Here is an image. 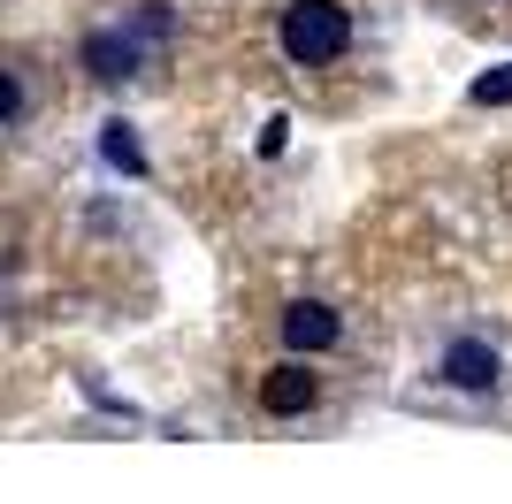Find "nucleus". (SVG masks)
<instances>
[{"label": "nucleus", "mask_w": 512, "mask_h": 504, "mask_svg": "<svg viewBox=\"0 0 512 504\" xmlns=\"http://www.w3.org/2000/svg\"><path fill=\"white\" fill-rule=\"evenodd\" d=\"M100 153H107V168L146 176V146H138V130H130V123H107V130H100Z\"/></svg>", "instance_id": "nucleus-6"}, {"label": "nucleus", "mask_w": 512, "mask_h": 504, "mask_svg": "<svg viewBox=\"0 0 512 504\" xmlns=\"http://www.w3.org/2000/svg\"><path fill=\"white\" fill-rule=\"evenodd\" d=\"M467 100H474V107H512V62H505V69H482Z\"/></svg>", "instance_id": "nucleus-7"}, {"label": "nucleus", "mask_w": 512, "mask_h": 504, "mask_svg": "<svg viewBox=\"0 0 512 504\" xmlns=\"http://www.w3.org/2000/svg\"><path fill=\"white\" fill-rule=\"evenodd\" d=\"M436 382H444V390H459V398H490L497 382H505V352H497L490 336L459 329V336H444V344H436Z\"/></svg>", "instance_id": "nucleus-2"}, {"label": "nucleus", "mask_w": 512, "mask_h": 504, "mask_svg": "<svg viewBox=\"0 0 512 504\" xmlns=\"http://www.w3.org/2000/svg\"><path fill=\"white\" fill-rule=\"evenodd\" d=\"M321 405V375H306V367H276V375H260V413L276 420H299Z\"/></svg>", "instance_id": "nucleus-5"}, {"label": "nucleus", "mask_w": 512, "mask_h": 504, "mask_svg": "<svg viewBox=\"0 0 512 504\" xmlns=\"http://www.w3.org/2000/svg\"><path fill=\"white\" fill-rule=\"evenodd\" d=\"M146 31H161V16H146ZM146 31H138V23H107V31H92V39H85V69L100 84L138 77V69H146Z\"/></svg>", "instance_id": "nucleus-3"}, {"label": "nucleus", "mask_w": 512, "mask_h": 504, "mask_svg": "<svg viewBox=\"0 0 512 504\" xmlns=\"http://www.w3.org/2000/svg\"><path fill=\"white\" fill-rule=\"evenodd\" d=\"M276 46L291 69H329L352 54V8L344 0H283L276 16Z\"/></svg>", "instance_id": "nucleus-1"}, {"label": "nucleus", "mask_w": 512, "mask_h": 504, "mask_svg": "<svg viewBox=\"0 0 512 504\" xmlns=\"http://www.w3.org/2000/svg\"><path fill=\"white\" fill-rule=\"evenodd\" d=\"M276 336H283V352L314 359V352H329V344L344 336V314L329 306V298H291V306H283V321H276Z\"/></svg>", "instance_id": "nucleus-4"}, {"label": "nucleus", "mask_w": 512, "mask_h": 504, "mask_svg": "<svg viewBox=\"0 0 512 504\" xmlns=\"http://www.w3.org/2000/svg\"><path fill=\"white\" fill-rule=\"evenodd\" d=\"M16 115H23V77H16L8 62H0V130L16 123Z\"/></svg>", "instance_id": "nucleus-8"}]
</instances>
